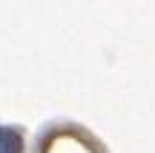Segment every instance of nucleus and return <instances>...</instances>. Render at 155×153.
I'll use <instances>...</instances> for the list:
<instances>
[{"label":"nucleus","instance_id":"nucleus-1","mask_svg":"<svg viewBox=\"0 0 155 153\" xmlns=\"http://www.w3.org/2000/svg\"><path fill=\"white\" fill-rule=\"evenodd\" d=\"M0 153H20V136L12 130H0Z\"/></svg>","mask_w":155,"mask_h":153}]
</instances>
